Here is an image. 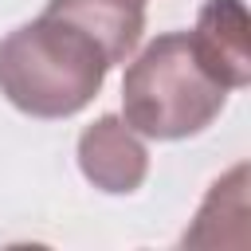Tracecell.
<instances>
[{
	"instance_id": "3",
	"label": "cell",
	"mask_w": 251,
	"mask_h": 251,
	"mask_svg": "<svg viewBox=\"0 0 251 251\" xmlns=\"http://www.w3.org/2000/svg\"><path fill=\"white\" fill-rule=\"evenodd\" d=\"M78 169L98 192L129 196L149 176V149L141 133L126 126V118L102 114L78 133Z\"/></svg>"
},
{
	"instance_id": "4",
	"label": "cell",
	"mask_w": 251,
	"mask_h": 251,
	"mask_svg": "<svg viewBox=\"0 0 251 251\" xmlns=\"http://www.w3.org/2000/svg\"><path fill=\"white\" fill-rule=\"evenodd\" d=\"M200 63L227 90L251 82V47H247V8L243 0H204L196 27L188 31Z\"/></svg>"
},
{
	"instance_id": "5",
	"label": "cell",
	"mask_w": 251,
	"mask_h": 251,
	"mask_svg": "<svg viewBox=\"0 0 251 251\" xmlns=\"http://www.w3.org/2000/svg\"><path fill=\"white\" fill-rule=\"evenodd\" d=\"M47 12L94 35L110 67L126 63L145 31V0H47Z\"/></svg>"
},
{
	"instance_id": "1",
	"label": "cell",
	"mask_w": 251,
	"mask_h": 251,
	"mask_svg": "<svg viewBox=\"0 0 251 251\" xmlns=\"http://www.w3.org/2000/svg\"><path fill=\"white\" fill-rule=\"evenodd\" d=\"M110 75L94 35L43 8L0 39V94L27 118L63 122L82 114Z\"/></svg>"
},
{
	"instance_id": "2",
	"label": "cell",
	"mask_w": 251,
	"mask_h": 251,
	"mask_svg": "<svg viewBox=\"0 0 251 251\" xmlns=\"http://www.w3.org/2000/svg\"><path fill=\"white\" fill-rule=\"evenodd\" d=\"M227 106V86L208 75L188 31H165L141 47L122 78V118L153 141L204 133Z\"/></svg>"
}]
</instances>
